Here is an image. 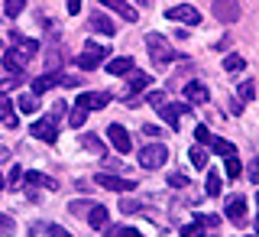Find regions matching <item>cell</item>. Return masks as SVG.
<instances>
[{"mask_svg":"<svg viewBox=\"0 0 259 237\" xmlns=\"http://www.w3.org/2000/svg\"><path fill=\"white\" fill-rule=\"evenodd\" d=\"M0 120H4V127H16V104L4 94H0Z\"/></svg>","mask_w":259,"mask_h":237,"instance_id":"ac0fdd59","label":"cell"},{"mask_svg":"<svg viewBox=\"0 0 259 237\" xmlns=\"http://www.w3.org/2000/svg\"><path fill=\"white\" fill-rule=\"evenodd\" d=\"M16 111H20V114H36L39 111L36 94H20V97H16Z\"/></svg>","mask_w":259,"mask_h":237,"instance_id":"603a6c76","label":"cell"},{"mask_svg":"<svg viewBox=\"0 0 259 237\" xmlns=\"http://www.w3.org/2000/svg\"><path fill=\"white\" fill-rule=\"evenodd\" d=\"M52 85H59V72H46V75H39L36 81H32V94H42Z\"/></svg>","mask_w":259,"mask_h":237,"instance_id":"44dd1931","label":"cell"},{"mask_svg":"<svg viewBox=\"0 0 259 237\" xmlns=\"http://www.w3.org/2000/svg\"><path fill=\"white\" fill-rule=\"evenodd\" d=\"M29 133L36 137V140H42V143H55V140H59V130H55L52 120H36V124L29 127Z\"/></svg>","mask_w":259,"mask_h":237,"instance_id":"7c38bea8","label":"cell"},{"mask_svg":"<svg viewBox=\"0 0 259 237\" xmlns=\"http://www.w3.org/2000/svg\"><path fill=\"white\" fill-rule=\"evenodd\" d=\"M136 4H149V0H136Z\"/></svg>","mask_w":259,"mask_h":237,"instance_id":"816d5d0a","label":"cell"},{"mask_svg":"<svg viewBox=\"0 0 259 237\" xmlns=\"http://www.w3.org/2000/svg\"><path fill=\"white\" fill-rule=\"evenodd\" d=\"M120 211H123V215H140L143 205H140V201H133V198H123V201H120Z\"/></svg>","mask_w":259,"mask_h":237,"instance_id":"836d02e7","label":"cell"},{"mask_svg":"<svg viewBox=\"0 0 259 237\" xmlns=\"http://www.w3.org/2000/svg\"><path fill=\"white\" fill-rule=\"evenodd\" d=\"M143 133H149V137H162V130H159V127H149V124H146V127H143Z\"/></svg>","mask_w":259,"mask_h":237,"instance_id":"bcb514c9","label":"cell"},{"mask_svg":"<svg viewBox=\"0 0 259 237\" xmlns=\"http://www.w3.org/2000/svg\"><path fill=\"white\" fill-rule=\"evenodd\" d=\"M113 234H117V237H143L140 231H136V227H117Z\"/></svg>","mask_w":259,"mask_h":237,"instance_id":"7bdbcfd3","label":"cell"},{"mask_svg":"<svg viewBox=\"0 0 259 237\" xmlns=\"http://www.w3.org/2000/svg\"><path fill=\"white\" fill-rule=\"evenodd\" d=\"M194 140H198V146H210V140H214V133H210V130L204 127V124H198V127H194Z\"/></svg>","mask_w":259,"mask_h":237,"instance_id":"1f68e13d","label":"cell"},{"mask_svg":"<svg viewBox=\"0 0 259 237\" xmlns=\"http://www.w3.org/2000/svg\"><path fill=\"white\" fill-rule=\"evenodd\" d=\"M20 179H23V169L13 166V169H10V182H20Z\"/></svg>","mask_w":259,"mask_h":237,"instance_id":"f6af8a7d","label":"cell"},{"mask_svg":"<svg viewBox=\"0 0 259 237\" xmlns=\"http://www.w3.org/2000/svg\"><path fill=\"white\" fill-rule=\"evenodd\" d=\"M81 146L91 150V153H97L101 159H107V146H104V140H97L94 133H81Z\"/></svg>","mask_w":259,"mask_h":237,"instance_id":"d6986e66","label":"cell"},{"mask_svg":"<svg viewBox=\"0 0 259 237\" xmlns=\"http://www.w3.org/2000/svg\"><path fill=\"white\" fill-rule=\"evenodd\" d=\"M210 13H214L221 23H237L243 10H240L237 0H214V4H210Z\"/></svg>","mask_w":259,"mask_h":237,"instance_id":"5b68a950","label":"cell"},{"mask_svg":"<svg viewBox=\"0 0 259 237\" xmlns=\"http://www.w3.org/2000/svg\"><path fill=\"white\" fill-rule=\"evenodd\" d=\"M146 104H149V108H162V104H165V94H162V91H149V94H146Z\"/></svg>","mask_w":259,"mask_h":237,"instance_id":"ab89813d","label":"cell"},{"mask_svg":"<svg viewBox=\"0 0 259 237\" xmlns=\"http://www.w3.org/2000/svg\"><path fill=\"white\" fill-rule=\"evenodd\" d=\"M97 4H104L107 10H113L117 16H123L126 23H136V20H140V13H136V7H130L126 0H97Z\"/></svg>","mask_w":259,"mask_h":237,"instance_id":"8fae6325","label":"cell"},{"mask_svg":"<svg viewBox=\"0 0 259 237\" xmlns=\"http://www.w3.org/2000/svg\"><path fill=\"white\" fill-rule=\"evenodd\" d=\"M256 234H259V218H256Z\"/></svg>","mask_w":259,"mask_h":237,"instance_id":"f907efd6","label":"cell"},{"mask_svg":"<svg viewBox=\"0 0 259 237\" xmlns=\"http://www.w3.org/2000/svg\"><path fill=\"white\" fill-rule=\"evenodd\" d=\"M146 85H149V75H146V72H130V75H126V101L133 94H140Z\"/></svg>","mask_w":259,"mask_h":237,"instance_id":"2e32d148","label":"cell"},{"mask_svg":"<svg viewBox=\"0 0 259 237\" xmlns=\"http://www.w3.org/2000/svg\"><path fill=\"white\" fill-rule=\"evenodd\" d=\"M10 39H13V46H16V49H7V55H10V59L20 65V69H26L29 59L39 52V43H36V39H26L20 29H10Z\"/></svg>","mask_w":259,"mask_h":237,"instance_id":"6da1fadb","label":"cell"},{"mask_svg":"<svg viewBox=\"0 0 259 237\" xmlns=\"http://www.w3.org/2000/svg\"><path fill=\"white\" fill-rule=\"evenodd\" d=\"M185 101H188V104H207L210 91L201 85V81H188V85H185Z\"/></svg>","mask_w":259,"mask_h":237,"instance_id":"5bb4252c","label":"cell"},{"mask_svg":"<svg viewBox=\"0 0 259 237\" xmlns=\"http://www.w3.org/2000/svg\"><path fill=\"white\" fill-rule=\"evenodd\" d=\"M107 104H110L107 91H84V94H78L75 108H81V111H101V108H107Z\"/></svg>","mask_w":259,"mask_h":237,"instance_id":"9c48e42d","label":"cell"},{"mask_svg":"<svg viewBox=\"0 0 259 237\" xmlns=\"http://www.w3.org/2000/svg\"><path fill=\"white\" fill-rule=\"evenodd\" d=\"M159 111V117L165 120L172 130H178V124H182V114L188 111V108H182V104H162V108H156Z\"/></svg>","mask_w":259,"mask_h":237,"instance_id":"4fadbf2b","label":"cell"},{"mask_svg":"<svg viewBox=\"0 0 259 237\" xmlns=\"http://www.w3.org/2000/svg\"><path fill=\"white\" fill-rule=\"evenodd\" d=\"M107 137H110V143H113V150H117V153H130V150H133V140H130V133L120 124H110L107 127Z\"/></svg>","mask_w":259,"mask_h":237,"instance_id":"30bf717a","label":"cell"},{"mask_svg":"<svg viewBox=\"0 0 259 237\" xmlns=\"http://www.w3.org/2000/svg\"><path fill=\"white\" fill-rule=\"evenodd\" d=\"M94 208V201H88V198H75V201H71V205H68V211H71V215H81V218H88V211H91Z\"/></svg>","mask_w":259,"mask_h":237,"instance_id":"d4e9b609","label":"cell"},{"mask_svg":"<svg viewBox=\"0 0 259 237\" xmlns=\"http://www.w3.org/2000/svg\"><path fill=\"white\" fill-rule=\"evenodd\" d=\"M210 150H214L217 153V156H230V153H237V150H233V143H227V140H221V137H214V140H210Z\"/></svg>","mask_w":259,"mask_h":237,"instance_id":"484cf974","label":"cell"},{"mask_svg":"<svg viewBox=\"0 0 259 237\" xmlns=\"http://www.w3.org/2000/svg\"><path fill=\"white\" fill-rule=\"evenodd\" d=\"M165 159H168V150L162 143H149V146L140 150V166L143 169H159V166H165Z\"/></svg>","mask_w":259,"mask_h":237,"instance_id":"277c9868","label":"cell"},{"mask_svg":"<svg viewBox=\"0 0 259 237\" xmlns=\"http://www.w3.org/2000/svg\"><path fill=\"white\" fill-rule=\"evenodd\" d=\"M23 7H26V0H4V13L10 16V20L23 13Z\"/></svg>","mask_w":259,"mask_h":237,"instance_id":"f1b7e54d","label":"cell"},{"mask_svg":"<svg viewBox=\"0 0 259 237\" xmlns=\"http://www.w3.org/2000/svg\"><path fill=\"white\" fill-rule=\"evenodd\" d=\"M168 185H172V189H185V185H191V182H188L185 173H172V176H168Z\"/></svg>","mask_w":259,"mask_h":237,"instance_id":"8d00e7d4","label":"cell"},{"mask_svg":"<svg viewBox=\"0 0 259 237\" xmlns=\"http://www.w3.org/2000/svg\"><path fill=\"white\" fill-rule=\"evenodd\" d=\"M65 108H68V104H65V101H55V104H52V111H49V117H46V120H52V124H55V120H59L62 114H65Z\"/></svg>","mask_w":259,"mask_h":237,"instance_id":"60d3db41","label":"cell"},{"mask_svg":"<svg viewBox=\"0 0 259 237\" xmlns=\"http://www.w3.org/2000/svg\"><path fill=\"white\" fill-rule=\"evenodd\" d=\"M107 55H110V49L88 43V46H84V52L78 55V69H84V72H94V69H101V65H104V59H107Z\"/></svg>","mask_w":259,"mask_h":237,"instance_id":"3957f363","label":"cell"},{"mask_svg":"<svg viewBox=\"0 0 259 237\" xmlns=\"http://www.w3.org/2000/svg\"><path fill=\"white\" fill-rule=\"evenodd\" d=\"M23 182H26V185H36V189H46V192H55V189H59V182H55L52 176H46V173H26V176H23Z\"/></svg>","mask_w":259,"mask_h":237,"instance_id":"9a60e30c","label":"cell"},{"mask_svg":"<svg viewBox=\"0 0 259 237\" xmlns=\"http://www.w3.org/2000/svg\"><path fill=\"white\" fill-rule=\"evenodd\" d=\"M10 159V150H7V146H0V162H7Z\"/></svg>","mask_w":259,"mask_h":237,"instance_id":"c3c4849f","label":"cell"},{"mask_svg":"<svg viewBox=\"0 0 259 237\" xmlns=\"http://www.w3.org/2000/svg\"><path fill=\"white\" fill-rule=\"evenodd\" d=\"M46 69L49 72H59L62 69V52H49L46 55Z\"/></svg>","mask_w":259,"mask_h":237,"instance_id":"d590c367","label":"cell"},{"mask_svg":"<svg viewBox=\"0 0 259 237\" xmlns=\"http://www.w3.org/2000/svg\"><path fill=\"white\" fill-rule=\"evenodd\" d=\"M49 237H71L62 224H49Z\"/></svg>","mask_w":259,"mask_h":237,"instance_id":"b9f144b4","label":"cell"},{"mask_svg":"<svg viewBox=\"0 0 259 237\" xmlns=\"http://www.w3.org/2000/svg\"><path fill=\"white\" fill-rule=\"evenodd\" d=\"M13 234H16V221L0 211V237H13Z\"/></svg>","mask_w":259,"mask_h":237,"instance_id":"83f0119b","label":"cell"},{"mask_svg":"<svg viewBox=\"0 0 259 237\" xmlns=\"http://www.w3.org/2000/svg\"><path fill=\"white\" fill-rule=\"evenodd\" d=\"M78 10H81V0H68V13L78 16Z\"/></svg>","mask_w":259,"mask_h":237,"instance_id":"ee69618b","label":"cell"},{"mask_svg":"<svg viewBox=\"0 0 259 237\" xmlns=\"http://www.w3.org/2000/svg\"><path fill=\"white\" fill-rule=\"evenodd\" d=\"M230 111L233 114H243V101H230Z\"/></svg>","mask_w":259,"mask_h":237,"instance_id":"7dc6e473","label":"cell"},{"mask_svg":"<svg viewBox=\"0 0 259 237\" xmlns=\"http://www.w3.org/2000/svg\"><path fill=\"white\" fill-rule=\"evenodd\" d=\"M107 72H110V75H130V72H133V55L110 59V62H107Z\"/></svg>","mask_w":259,"mask_h":237,"instance_id":"e0dca14e","label":"cell"},{"mask_svg":"<svg viewBox=\"0 0 259 237\" xmlns=\"http://www.w3.org/2000/svg\"><path fill=\"white\" fill-rule=\"evenodd\" d=\"M188 159H191V166H194V169H207V153L201 150V146H191Z\"/></svg>","mask_w":259,"mask_h":237,"instance_id":"4316f807","label":"cell"},{"mask_svg":"<svg viewBox=\"0 0 259 237\" xmlns=\"http://www.w3.org/2000/svg\"><path fill=\"white\" fill-rule=\"evenodd\" d=\"M204 192L210 195V198H217V195H221V176H217L214 169H207V179H204Z\"/></svg>","mask_w":259,"mask_h":237,"instance_id":"cb8c5ba5","label":"cell"},{"mask_svg":"<svg viewBox=\"0 0 259 237\" xmlns=\"http://www.w3.org/2000/svg\"><path fill=\"white\" fill-rule=\"evenodd\" d=\"M182 237H204V224H188V227H182Z\"/></svg>","mask_w":259,"mask_h":237,"instance_id":"74e56055","label":"cell"},{"mask_svg":"<svg viewBox=\"0 0 259 237\" xmlns=\"http://www.w3.org/2000/svg\"><path fill=\"white\" fill-rule=\"evenodd\" d=\"M84 120H88V111H81V108H75V104H71V114H68V124L71 127H84Z\"/></svg>","mask_w":259,"mask_h":237,"instance_id":"4dcf8cb0","label":"cell"},{"mask_svg":"<svg viewBox=\"0 0 259 237\" xmlns=\"http://www.w3.org/2000/svg\"><path fill=\"white\" fill-rule=\"evenodd\" d=\"M168 20H175V23H185V26H198L201 23V13L194 10L191 4H178V7H168L165 10Z\"/></svg>","mask_w":259,"mask_h":237,"instance_id":"52a82bcc","label":"cell"},{"mask_svg":"<svg viewBox=\"0 0 259 237\" xmlns=\"http://www.w3.org/2000/svg\"><path fill=\"white\" fill-rule=\"evenodd\" d=\"M246 176H249V182H253V185H259V156H256V159H249Z\"/></svg>","mask_w":259,"mask_h":237,"instance_id":"f35d334b","label":"cell"},{"mask_svg":"<svg viewBox=\"0 0 259 237\" xmlns=\"http://www.w3.org/2000/svg\"><path fill=\"white\" fill-rule=\"evenodd\" d=\"M146 49H149V59H152L156 69H162V65H168L172 59H178L175 49L168 46L165 36H159V32H149V36H146Z\"/></svg>","mask_w":259,"mask_h":237,"instance_id":"7a4b0ae2","label":"cell"},{"mask_svg":"<svg viewBox=\"0 0 259 237\" xmlns=\"http://www.w3.org/2000/svg\"><path fill=\"white\" fill-rule=\"evenodd\" d=\"M256 97V85L253 81H240V101H253Z\"/></svg>","mask_w":259,"mask_h":237,"instance_id":"d6a6232c","label":"cell"},{"mask_svg":"<svg viewBox=\"0 0 259 237\" xmlns=\"http://www.w3.org/2000/svg\"><path fill=\"white\" fill-rule=\"evenodd\" d=\"M107 208H104V205H94L91 211H88V224H91V227H97V231H104V227H107Z\"/></svg>","mask_w":259,"mask_h":237,"instance_id":"ffe728a7","label":"cell"},{"mask_svg":"<svg viewBox=\"0 0 259 237\" xmlns=\"http://www.w3.org/2000/svg\"><path fill=\"white\" fill-rule=\"evenodd\" d=\"M4 185H7V179H4V176H0V192H4Z\"/></svg>","mask_w":259,"mask_h":237,"instance_id":"681fc988","label":"cell"},{"mask_svg":"<svg viewBox=\"0 0 259 237\" xmlns=\"http://www.w3.org/2000/svg\"><path fill=\"white\" fill-rule=\"evenodd\" d=\"M243 65H246V62H243L240 55H227V59H224V69L227 72H243Z\"/></svg>","mask_w":259,"mask_h":237,"instance_id":"e575fe53","label":"cell"},{"mask_svg":"<svg viewBox=\"0 0 259 237\" xmlns=\"http://www.w3.org/2000/svg\"><path fill=\"white\" fill-rule=\"evenodd\" d=\"M224 218H227L230 224L243 227V224H246V201H243L240 195H233V198H227V205H224Z\"/></svg>","mask_w":259,"mask_h":237,"instance_id":"ba28073f","label":"cell"},{"mask_svg":"<svg viewBox=\"0 0 259 237\" xmlns=\"http://www.w3.org/2000/svg\"><path fill=\"white\" fill-rule=\"evenodd\" d=\"M224 162H227V176H230V179H237V176L243 173V166H240V156H237V153H230V156H227Z\"/></svg>","mask_w":259,"mask_h":237,"instance_id":"f546056e","label":"cell"},{"mask_svg":"<svg viewBox=\"0 0 259 237\" xmlns=\"http://www.w3.org/2000/svg\"><path fill=\"white\" fill-rule=\"evenodd\" d=\"M94 185L110 189V192H133V189H136L133 179H120V176H110V173H97V176H94Z\"/></svg>","mask_w":259,"mask_h":237,"instance_id":"8992f818","label":"cell"},{"mask_svg":"<svg viewBox=\"0 0 259 237\" xmlns=\"http://www.w3.org/2000/svg\"><path fill=\"white\" fill-rule=\"evenodd\" d=\"M91 29H94V32H104V36H113V32H117L113 20H107L104 13H94V16H91Z\"/></svg>","mask_w":259,"mask_h":237,"instance_id":"7402d4cb","label":"cell"}]
</instances>
